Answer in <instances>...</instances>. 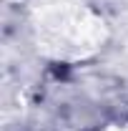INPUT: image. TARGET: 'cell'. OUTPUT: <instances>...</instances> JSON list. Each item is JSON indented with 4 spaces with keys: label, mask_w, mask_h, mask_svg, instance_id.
Instances as JSON below:
<instances>
[{
    "label": "cell",
    "mask_w": 128,
    "mask_h": 131,
    "mask_svg": "<svg viewBox=\"0 0 128 131\" xmlns=\"http://www.w3.org/2000/svg\"><path fill=\"white\" fill-rule=\"evenodd\" d=\"M106 131H128V124H123V126H111V129H106Z\"/></svg>",
    "instance_id": "obj_1"
}]
</instances>
